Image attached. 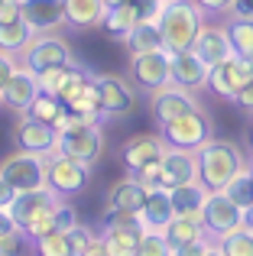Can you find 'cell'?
<instances>
[{
    "instance_id": "4",
    "label": "cell",
    "mask_w": 253,
    "mask_h": 256,
    "mask_svg": "<svg viewBox=\"0 0 253 256\" xmlns=\"http://www.w3.org/2000/svg\"><path fill=\"white\" fill-rule=\"evenodd\" d=\"M88 178H91V166L78 162L72 156H62V152L46 156V188L58 201L72 198V194H82L88 188Z\"/></svg>"
},
{
    "instance_id": "52",
    "label": "cell",
    "mask_w": 253,
    "mask_h": 256,
    "mask_svg": "<svg viewBox=\"0 0 253 256\" xmlns=\"http://www.w3.org/2000/svg\"><path fill=\"white\" fill-rule=\"evenodd\" d=\"M104 4V10H114V6H124V4H130V0H101Z\"/></svg>"
},
{
    "instance_id": "43",
    "label": "cell",
    "mask_w": 253,
    "mask_h": 256,
    "mask_svg": "<svg viewBox=\"0 0 253 256\" xmlns=\"http://www.w3.org/2000/svg\"><path fill=\"white\" fill-rule=\"evenodd\" d=\"M234 104L240 107V110H247V114H253V78H250V82H247V84L240 88V91H237Z\"/></svg>"
},
{
    "instance_id": "3",
    "label": "cell",
    "mask_w": 253,
    "mask_h": 256,
    "mask_svg": "<svg viewBox=\"0 0 253 256\" xmlns=\"http://www.w3.org/2000/svg\"><path fill=\"white\" fill-rule=\"evenodd\" d=\"M159 136H162L166 150H182V152H198L211 136H214V126H211L208 114H202L198 107L172 117L169 124L159 126Z\"/></svg>"
},
{
    "instance_id": "34",
    "label": "cell",
    "mask_w": 253,
    "mask_h": 256,
    "mask_svg": "<svg viewBox=\"0 0 253 256\" xmlns=\"http://www.w3.org/2000/svg\"><path fill=\"white\" fill-rule=\"evenodd\" d=\"M218 246H221L224 256H253V230L240 224L237 230H230L228 237L218 240Z\"/></svg>"
},
{
    "instance_id": "2",
    "label": "cell",
    "mask_w": 253,
    "mask_h": 256,
    "mask_svg": "<svg viewBox=\"0 0 253 256\" xmlns=\"http://www.w3.org/2000/svg\"><path fill=\"white\" fill-rule=\"evenodd\" d=\"M244 152L228 140H214L211 136L202 150L195 152V182L204 192H221L237 172L244 169Z\"/></svg>"
},
{
    "instance_id": "6",
    "label": "cell",
    "mask_w": 253,
    "mask_h": 256,
    "mask_svg": "<svg viewBox=\"0 0 253 256\" xmlns=\"http://www.w3.org/2000/svg\"><path fill=\"white\" fill-rule=\"evenodd\" d=\"M72 62V49L65 46V39L52 36V32H39V36H32L30 42H26V49L20 52V62L26 72H32V75H39V72L46 68H56V65H68Z\"/></svg>"
},
{
    "instance_id": "29",
    "label": "cell",
    "mask_w": 253,
    "mask_h": 256,
    "mask_svg": "<svg viewBox=\"0 0 253 256\" xmlns=\"http://www.w3.org/2000/svg\"><path fill=\"white\" fill-rule=\"evenodd\" d=\"M91 82H94V75H91L88 68H82V65H75V62H68L65 65V75H62V82H58L56 88V98L62 100V104H68L75 94H82L84 88H88Z\"/></svg>"
},
{
    "instance_id": "39",
    "label": "cell",
    "mask_w": 253,
    "mask_h": 256,
    "mask_svg": "<svg viewBox=\"0 0 253 256\" xmlns=\"http://www.w3.org/2000/svg\"><path fill=\"white\" fill-rule=\"evenodd\" d=\"M65 237H68V246H72V253H82L84 246L91 244V240H94V234L88 230V227H82V224H75V227H68V230H65Z\"/></svg>"
},
{
    "instance_id": "48",
    "label": "cell",
    "mask_w": 253,
    "mask_h": 256,
    "mask_svg": "<svg viewBox=\"0 0 253 256\" xmlns=\"http://www.w3.org/2000/svg\"><path fill=\"white\" fill-rule=\"evenodd\" d=\"M13 194H16V188H13V185H10L6 178H0V208H10Z\"/></svg>"
},
{
    "instance_id": "38",
    "label": "cell",
    "mask_w": 253,
    "mask_h": 256,
    "mask_svg": "<svg viewBox=\"0 0 253 256\" xmlns=\"http://www.w3.org/2000/svg\"><path fill=\"white\" fill-rule=\"evenodd\" d=\"M23 244H26V234L20 227H13L10 234L0 237V256H20L23 253Z\"/></svg>"
},
{
    "instance_id": "25",
    "label": "cell",
    "mask_w": 253,
    "mask_h": 256,
    "mask_svg": "<svg viewBox=\"0 0 253 256\" xmlns=\"http://www.w3.org/2000/svg\"><path fill=\"white\" fill-rule=\"evenodd\" d=\"M162 237L166 244H169V250H176V246L182 244H192V240H202L204 237V227L198 218H178V214H172L169 224L162 227Z\"/></svg>"
},
{
    "instance_id": "26",
    "label": "cell",
    "mask_w": 253,
    "mask_h": 256,
    "mask_svg": "<svg viewBox=\"0 0 253 256\" xmlns=\"http://www.w3.org/2000/svg\"><path fill=\"white\" fill-rule=\"evenodd\" d=\"M104 16L101 0H65V23L75 30H91Z\"/></svg>"
},
{
    "instance_id": "9",
    "label": "cell",
    "mask_w": 253,
    "mask_h": 256,
    "mask_svg": "<svg viewBox=\"0 0 253 256\" xmlns=\"http://www.w3.org/2000/svg\"><path fill=\"white\" fill-rule=\"evenodd\" d=\"M94 94L104 117H130L136 110V91L120 75H94Z\"/></svg>"
},
{
    "instance_id": "42",
    "label": "cell",
    "mask_w": 253,
    "mask_h": 256,
    "mask_svg": "<svg viewBox=\"0 0 253 256\" xmlns=\"http://www.w3.org/2000/svg\"><path fill=\"white\" fill-rule=\"evenodd\" d=\"M204 250H208V240H192V244H182L176 246V250H169V256H202Z\"/></svg>"
},
{
    "instance_id": "15",
    "label": "cell",
    "mask_w": 253,
    "mask_h": 256,
    "mask_svg": "<svg viewBox=\"0 0 253 256\" xmlns=\"http://www.w3.org/2000/svg\"><path fill=\"white\" fill-rule=\"evenodd\" d=\"M195 104V98H192V91H185V88H176V84H162L159 91H152L150 98V110H152V120H156L159 126L169 124L172 117H178V114L192 110Z\"/></svg>"
},
{
    "instance_id": "40",
    "label": "cell",
    "mask_w": 253,
    "mask_h": 256,
    "mask_svg": "<svg viewBox=\"0 0 253 256\" xmlns=\"http://www.w3.org/2000/svg\"><path fill=\"white\" fill-rule=\"evenodd\" d=\"M52 214H56V227L58 230H68V227H75L78 224V211L72 204H65V201H56V208H52Z\"/></svg>"
},
{
    "instance_id": "12",
    "label": "cell",
    "mask_w": 253,
    "mask_h": 256,
    "mask_svg": "<svg viewBox=\"0 0 253 256\" xmlns=\"http://www.w3.org/2000/svg\"><path fill=\"white\" fill-rule=\"evenodd\" d=\"M20 20L32 32H56L65 26V0H20Z\"/></svg>"
},
{
    "instance_id": "8",
    "label": "cell",
    "mask_w": 253,
    "mask_h": 256,
    "mask_svg": "<svg viewBox=\"0 0 253 256\" xmlns=\"http://www.w3.org/2000/svg\"><path fill=\"white\" fill-rule=\"evenodd\" d=\"M250 78H253V62L237 58V56H228L224 62H218V65L208 68L204 84H208L211 94H218V98H224V100H234L237 91H240Z\"/></svg>"
},
{
    "instance_id": "18",
    "label": "cell",
    "mask_w": 253,
    "mask_h": 256,
    "mask_svg": "<svg viewBox=\"0 0 253 256\" xmlns=\"http://www.w3.org/2000/svg\"><path fill=\"white\" fill-rule=\"evenodd\" d=\"M204 75H208V65H204L192 49L169 56V84L185 88V91H195V88L204 84Z\"/></svg>"
},
{
    "instance_id": "54",
    "label": "cell",
    "mask_w": 253,
    "mask_h": 256,
    "mask_svg": "<svg viewBox=\"0 0 253 256\" xmlns=\"http://www.w3.org/2000/svg\"><path fill=\"white\" fill-rule=\"evenodd\" d=\"M250 140H253V120H250Z\"/></svg>"
},
{
    "instance_id": "36",
    "label": "cell",
    "mask_w": 253,
    "mask_h": 256,
    "mask_svg": "<svg viewBox=\"0 0 253 256\" xmlns=\"http://www.w3.org/2000/svg\"><path fill=\"white\" fill-rule=\"evenodd\" d=\"M136 256H169V244H166L162 230H143Z\"/></svg>"
},
{
    "instance_id": "22",
    "label": "cell",
    "mask_w": 253,
    "mask_h": 256,
    "mask_svg": "<svg viewBox=\"0 0 253 256\" xmlns=\"http://www.w3.org/2000/svg\"><path fill=\"white\" fill-rule=\"evenodd\" d=\"M143 201H146V188L130 175V178H120L117 185H110L104 211H130V214H140Z\"/></svg>"
},
{
    "instance_id": "50",
    "label": "cell",
    "mask_w": 253,
    "mask_h": 256,
    "mask_svg": "<svg viewBox=\"0 0 253 256\" xmlns=\"http://www.w3.org/2000/svg\"><path fill=\"white\" fill-rule=\"evenodd\" d=\"M13 227H16V224H13V218L6 214V208H0V237H4V234H10Z\"/></svg>"
},
{
    "instance_id": "7",
    "label": "cell",
    "mask_w": 253,
    "mask_h": 256,
    "mask_svg": "<svg viewBox=\"0 0 253 256\" xmlns=\"http://www.w3.org/2000/svg\"><path fill=\"white\" fill-rule=\"evenodd\" d=\"M198 220H202L204 234L221 240V237H228L230 230H237V227L244 224V211L224 192H208L204 201H202V211H198Z\"/></svg>"
},
{
    "instance_id": "46",
    "label": "cell",
    "mask_w": 253,
    "mask_h": 256,
    "mask_svg": "<svg viewBox=\"0 0 253 256\" xmlns=\"http://www.w3.org/2000/svg\"><path fill=\"white\" fill-rule=\"evenodd\" d=\"M16 68V62H13V56H6V52H0V94H4V84L6 78H10V72Z\"/></svg>"
},
{
    "instance_id": "35",
    "label": "cell",
    "mask_w": 253,
    "mask_h": 256,
    "mask_svg": "<svg viewBox=\"0 0 253 256\" xmlns=\"http://www.w3.org/2000/svg\"><path fill=\"white\" fill-rule=\"evenodd\" d=\"M32 244H36V256H75L72 246H68V237H65L62 230L46 234V237L32 240Z\"/></svg>"
},
{
    "instance_id": "44",
    "label": "cell",
    "mask_w": 253,
    "mask_h": 256,
    "mask_svg": "<svg viewBox=\"0 0 253 256\" xmlns=\"http://www.w3.org/2000/svg\"><path fill=\"white\" fill-rule=\"evenodd\" d=\"M192 4L198 6V10H208V13H224V10H230V4L234 0H192Z\"/></svg>"
},
{
    "instance_id": "5",
    "label": "cell",
    "mask_w": 253,
    "mask_h": 256,
    "mask_svg": "<svg viewBox=\"0 0 253 256\" xmlns=\"http://www.w3.org/2000/svg\"><path fill=\"white\" fill-rule=\"evenodd\" d=\"M56 152L62 156H72L84 166H94L104 152V133L101 126L94 124H78V126H68V130H58L56 136Z\"/></svg>"
},
{
    "instance_id": "20",
    "label": "cell",
    "mask_w": 253,
    "mask_h": 256,
    "mask_svg": "<svg viewBox=\"0 0 253 256\" xmlns=\"http://www.w3.org/2000/svg\"><path fill=\"white\" fill-rule=\"evenodd\" d=\"M192 52H195V56L202 58L208 68H211V65H218V62H224V58L230 56V46H228V36H224V26H204L202 23L195 42H192Z\"/></svg>"
},
{
    "instance_id": "41",
    "label": "cell",
    "mask_w": 253,
    "mask_h": 256,
    "mask_svg": "<svg viewBox=\"0 0 253 256\" xmlns=\"http://www.w3.org/2000/svg\"><path fill=\"white\" fill-rule=\"evenodd\" d=\"M130 6H133V13H136V20H156L162 0H130Z\"/></svg>"
},
{
    "instance_id": "45",
    "label": "cell",
    "mask_w": 253,
    "mask_h": 256,
    "mask_svg": "<svg viewBox=\"0 0 253 256\" xmlns=\"http://www.w3.org/2000/svg\"><path fill=\"white\" fill-rule=\"evenodd\" d=\"M20 16V0H0V23H10Z\"/></svg>"
},
{
    "instance_id": "49",
    "label": "cell",
    "mask_w": 253,
    "mask_h": 256,
    "mask_svg": "<svg viewBox=\"0 0 253 256\" xmlns=\"http://www.w3.org/2000/svg\"><path fill=\"white\" fill-rule=\"evenodd\" d=\"M78 256H108V250H104V244H101V237H94L88 246H84Z\"/></svg>"
},
{
    "instance_id": "19",
    "label": "cell",
    "mask_w": 253,
    "mask_h": 256,
    "mask_svg": "<svg viewBox=\"0 0 253 256\" xmlns=\"http://www.w3.org/2000/svg\"><path fill=\"white\" fill-rule=\"evenodd\" d=\"M159 169H162V188L172 192L178 185H188L195 182V152H182V150H166L159 159Z\"/></svg>"
},
{
    "instance_id": "53",
    "label": "cell",
    "mask_w": 253,
    "mask_h": 256,
    "mask_svg": "<svg viewBox=\"0 0 253 256\" xmlns=\"http://www.w3.org/2000/svg\"><path fill=\"white\" fill-rule=\"evenodd\" d=\"M202 256H224V253H221V246H218V244H208V250H204Z\"/></svg>"
},
{
    "instance_id": "1",
    "label": "cell",
    "mask_w": 253,
    "mask_h": 256,
    "mask_svg": "<svg viewBox=\"0 0 253 256\" xmlns=\"http://www.w3.org/2000/svg\"><path fill=\"white\" fill-rule=\"evenodd\" d=\"M156 30L159 39H162V49L169 56L188 52L198 30H202V10L192 0H162V6L156 13Z\"/></svg>"
},
{
    "instance_id": "14",
    "label": "cell",
    "mask_w": 253,
    "mask_h": 256,
    "mask_svg": "<svg viewBox=\"0 0 253 256\" xmlns=\"http://www.w3.org/2000/svg\"><path fill=\"white\" fill-rule=\"evenodd\" d=\"M56 201H58V198H56V194H52L46 185H42V188H30V192H16V194H13L6 214L13 218V224H16L20 230H26V227H30L42 211H49Z\"/></svg>"
},
{
    "instance_id": "13",
    "label": "cell",
    "mask_w": 253,
    "mask_h": 256,
    "mask_svg": "<svg viewBox=\"0 0 253 256\" xmlns=\"http://www.w3.org/2000/svg\"><path fill=\"white\" fill-rule=\"evenodd\" d=\"M56 136H58L56 126L30 117V114H23V117L16 120V146L23 152H32V156H52V152H56Z\"/></svg>"
},
{
    "instance_id": "30",
    "label": "cell",
    "mask_w": 253,
    "mask_h": 256,
    "mask_svg": "<svg viewBox=\"0 0 253 256\" xmlns=\"http://www.w3.org/2000/svg\"><path fill=\"white\" fill-rule=\"evenodd\" d=\"M32 36H36V32H32L20 16L10 20V23H0V52H6V56H20Z\"/></svg>"
},
{
    "instance_id": "17",
    "label": "cell",
    "mask_w": 253,
    "mask_h": 256,
    "mask_svg": "<svg viewBox=\"0 0 253 256\" xmlns=\"http://www.w3.org/2000/svg\"><path fill=\"white\" fill-rule=\"evenodd\" d=\"M162 152H166V143H162L159 133L156 136H152V133H140V136H130L120 146V162H124L126 172H133V169H140V166H146V162L162 159Z\"/></svg>"
},
{
    "instance_id": "11",
    "label": "cell",
    "mask_w": 253,
    "mask_h": 256,
    "mask_svg": "<svg viewBox=\"0 0 253 256\" xmlns=\"http://www.w3.org/2000/svg\"><path fill=\"white\" fill-rule=\"evenodd\" d=\"M130 78L136 88L143 91H159L162 84H169V52L156 49V52H140L130 56Z\"/></svg>"
},
{
    "instance_id": "16",
    "label": "cell",
    "mask_w": 253,
    "mask_h": 256,
    "mask_svg": "<svg viewBox=\"0 0 253 256\" xmlns=\"http://www.w3.org/2000/svg\"><path fill=\"white\" fill-rule=\"evenodd\" d=\"M36 91H39L36 75L26 72L23 65H16V68L10 72V78H6V84H4L0 104L10 107L13 114H26V110H30V104H32V98H36Z\"/></svg>"
},
{
    "instance_id": "51",
    "label": "cell",
    "mask_w": 253,
    "mask_h": 256,
    "mask_svg": "<svg viewBox=\"0 0 253 256\" xmlns=\"http://www.w3.org/2000/svg\"><path fill=\"white\" fill-rule=\"evenodd\" d=\"M244 227H250V230H253V204L244 208Z\"/></svg>"
},
{
    "instance_id": "24",
    "label": "cell",
    "mask_w": 253,
    "mask_h": 256,
    "mask_svg": "<svg viewBox=\"0 0 253 256\" xmlns=\"http://www.w3.org/2000/svg\"><path fill=\"white\" fill-rule=\"evenodd\" d=\"M224 36H228L230 56L253 62V20H247V16H230L228 26H224Z\"/></svg>"
},
{
    "instance_id": "47",
    "label": "cell",
    "mask_w": 253,
    "mask_h": 256,
    "mask_svg": "<svg viewBox=\"0 0 253 256\" xmlns=\"http://www.w3.org/2000/svg\"><path fill=\"white\" fill-rule=\"evenodd\" d=\"M230 13H234V16L253 20V0H234V4H230Z\"/></svg>"
},
{
    "instance_id": "31",
    "label": "cell",
    "mask_w": 253,
    "mask_h": 256,
    "mask_svg": "<svg viewBox=\"0 0 253 256\" xmlns=\"http://www.w3.org/2000/svg\"><path fill=\"white\" fill-rule=\"evenodd\" d=\"M30 117H36V120H42V124H49V126H58V120L65 117V104L56 98V94H49V91H36V98H32V104H30Z\"/></svg>"
},
{
    "instance_id": "21",
    "label": "cell",
    "mask_w": 253,
    "mask_h": 256,
    "mask_svg": "<svg viewBox=\"0 0 253 256\" xmlns=\"http://www.w3.org/2000/svg\"><path fill=\"white\" fill-rule=\"evenodd\" d=\"M146 227L140 224H124V227H101V244L108 256H136L140 237H143Z\"/></svg>"
},
{
    "instance_id": "28",
    "label": "cell",
    "mask_w": 253,
    "mask_h": 256,
    "mask_svg": "<svg viewBox=\"0 0 253 256\" xmlns=\"http://www.w3.org/2000/svg\"><path fill=\"white\" fill-rule=\"evenodd\" d=\"M124 42H126V52H130V56L162 49V39H159L156 20H140V23H136V26H133V30L124 36Z\"/></svg>"
},
{
    "instance_id": "27",
    "label": "cell",
    "mask_w": 253,
    "mask_h": 256,
    "mask_svg": "<svg viewBox=\"0 0 253 256\" xmlns=\"http://www.w3.org/2000/svg\"><path fill=\"white\" fill-rule=\"evenodd\" d=\"M204 188L198 185V182H188V185H178L169 192V201H172V214H178V218H198V211H202V201H204Z\"/></svg>"
},
{
    "instance_id": "23",
    "label": "cell",
    "mask_w": 253,
    "mask_h": 256,
    "mask_svg": "<svg viewBox=\"0 0 253 256\" xmlns=\"http://www.w3.org/2000/svg\"><path fill=\"white\" fill-rule=\"evenodd\" d=\"M136 218H140V224H143L146 230H162V227L169 224V218H172L169 192H166V188H150Z\"/></svg>"
},
{
    "instance_id": "10",
    "label": "cell",
    "mask_w": 253,
    "mask_h": 256,
    "mask_svg": "<svg viewBox=\"0 0 253 256\" xmlns=\"http://www.w3.org/2000/svg\"><path fill=\"white\" fill-rule=\"evenodd\" d=\"M0 178H6L16 192H30V188L46 185V156H32V152L16 150L0 162Z\"/></svg>"
},
{
    "instance_id": "32",
    "label": "cell",
    "mask_w": 253,
    "mask_h": 256,
    "mask_svg": "<svg viewBox=\"0 0 253 256\" xmlns=\"http://www.w3.org/2000/svg\"><path fill=\"white\" fill-rule=\"evenodd\" d=\"M140 20H136V13H133V6L130 4H124V6H114V10H104V16H101V30L108 32V36H126V32L136 26Z\"/></svg>"
},
{
    "instance_id": "37",
    "label": "cell",
    "mask_w": 253,
    "mask_h": 256,
    "mask_svg": "<svg viewBox=\"0 0 253 256\" xmlns=\"http://www.w3.org/2000/svg\"><path fill=\"white\" fill-rule=\"evenodd\" d=\"M130 175L146 188V192H150V188H162V169H159V159H156V162L140 166V169H133Z\"/></svg>"
},
{
    "instance_id": "33",
    "label": "cell",
    "mask_w": 253,
    "mask_h": 256,
    "mask_svg": "<svg viewBox=\"0 0 253 256\" xmlns=\"http://www.w3.org/2000/svg\"><path fill=\"white\" fill-rule=\"evenodd\" d=\"M221 192L228 194V198L234 201V204L240 208V211H244V208H247V204H253V175L247 172V166H244V169L237 172L234 178H230L228 185L221 188Z\"/></svg>"
}]
</instances>
